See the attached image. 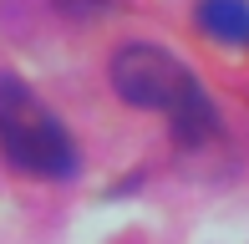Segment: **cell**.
<instances>
[{
    "label": "cell",
    "mask_w": 249,
    "mask_h": 244,
    "mask_svg": "<svg viewBox=\"0 0 249 244\" xmlns=\"http://www.w3.org/2000/svg\"><path fill=\"white\" fill-rule=\"evenodd\" d=\"M0 153L20 173H36V178L76 173V142L66 138L51 107L10 71H0Z\"/></svg>",
    "instance_id": "7a4b0ae2"
},
{
    "label": "cell",
    "mask_w": 249,
    "mask_h": 244,
    "mask_svg": "<svg viewBox=\"0 0 249 244\" xmlns=\"http://www.w3.org/2000/svg\"><path fill=\"white\" fill-rule=\"evenodd\" d=\"M112 87L127 107H142V112H163L173 122V138L183 148L194 142H209L219 132V112L203 97L198 76L188 71L178 56H168L163 46H148V41H132L112 56Z\"/></svg>",
    "instance_id": "6da1fadb"
},
{
    "label": "cell",
    "mask_w": 249,
    "mask_h": 244,
    "mask_svg": "<svg viewBox=\"0 0 249 244\" xmlns=\"http://www.w3.org/2000/svg\"><path fill=\"white\" fill-rule=\"evenodd\" d=\"M198 31L224 46H249V0H198Z\"/></svg>",
    "instance_id": "3957f363"
}]
</instances>
